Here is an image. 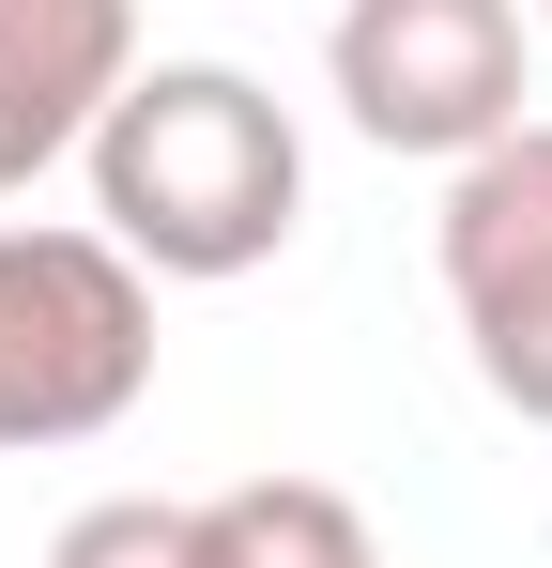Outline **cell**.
<instances>
[{
  "label": "cell",
  "instance_id": "cell-2",
  "mask_svg": "<svg viewBox=\"0 0 552 568\" xmlns=\"http://www.w3.org/2000/svg\"><path fill=\"white\" fill-rule=\"evenodd\" d=\"M154 384V277L108 231H0V446H92Z\"/></svg>",
  "mask_w": 552,
  "mask_h": 568
},
{
  "label": "cell",
  "instance_id": "cell-3",
  "mask_svg": "<svg viewBox=\"0 0 552 568\" xmlns=\"http://www.w3.org/2000/svg\"><path fill=\"white\" fill-rule=\"evenodd\" d=\"M338 123L368 154H491L522 123V0H338Z\"/></svg>",
  "mask_w": 552,
  "mask_h": 568
},
{
  "label": "cell",
  "instance_id": "cell-1",
  "mask_svg": "<svg viewBox=\"0 0 552 568\" xmlns=\"http://www.w3.org/2000/svg\"><path fill=\"white\" fill-rule=\"evenodd\" d=\"M92 170V231L139 277H262L307 215V139L246 62H139L108 123L78 139Z\"/></svg>",
  "mask_w": 552,
  "mask_h": 568
},
{
  "label": "cell",
  "instance_id": "cell-6",
  "mask_svg": "<svg viewBox=\"0 0 552 568\" xmlns=\"http://www.w3.org/2000/svg\"><path fill=\"white\" fill-rule=\"evenodd\" d=\"M200 568H384L354 523V491L323 476H246V491H200Z\"/></svg>",
  "mask_w": 552,
  "mask_h": 568
},
{
  "label": "cell",
  "instance_id": "cell-8",
  "mask_svg": "<svg viewBox=\"0 0 552 568\" xmlns=\"http://www.w3.org/2000/svg\"><path fill=\"white\" fill-rule=\"evenodd\" d=\"M538 16H552V0H538Z\"/></svg>",
  "mask_w": 552,
  "mask_h": 568
},
{
  "label": "cell",
  "instance_id": "cell-7",
  "mask_svg": "<svg viewBox=\"0 0 552 568\" xmlns=\"http://www.w3.org/2000/svg\"><path fill=\"white\" fill-rule=\"evenodd\" d=\"M47 568H200V507H170V491H108V507H78V523L47 538Z\"/></svg>",
  "mask_w": 552,
  "mask_h": 568
},
{
  "label": "cell",
  "instance_id": "cell-5",
  "mask_svg": "<svg viewBox=\"0 0 552 568\" xmlns=\"http://www.w3.org/2000/svg\"><path fill=\"white\" fill-rule=\"evenodd\" d=\"M139 78V0H0V200L62 170Z\"/></svg>",
  "mask_w": 552,
  "mask_h": 568
},
{
  "label": "cell",
  "instance_id": "cell-4",
  "mask_svg": "<svg viewBox=\"0 0 552 568\" xmlns=\"http://www.w3.org/2000/svg\"><path fill=\"white\" fill-rule=\"evenodd\" d=\"M446 307L476 338V384L552 430V123H507L446 185Z\"/></svg>",
  "mask_w": 552,
  "mask_h": 568
}]
</instances>
